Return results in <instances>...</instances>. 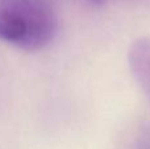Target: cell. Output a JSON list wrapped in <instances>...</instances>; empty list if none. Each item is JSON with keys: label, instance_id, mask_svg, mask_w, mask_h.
Returning a JSON list of instances; mask_svg holds the SVG:
<instances>
[{"label": "cell", "instance_id": "1", "mask_svg": "<svg viewBox=\"0 0 150 149\" xmlns=\"http://www.w3.org/2000/svg\"><path fill=\"white\" fill-rule=\"evenodd\" d=\"M58 28L50 0H0V40L24 50L53 41Z\"/></svg>", "mask_w": 150, "mask_h": 149}, {"label": "cell", "instance_id": "2", "mask_svg": "<svg viewBox=\"0 0 150 149\" xmlns=\"http://www.w3.org/2000/svg\"><path fill=\"white\" fill-rule=\"evenodd\" d=\"M128 60L133 77L150 102V37H141L133 42Z\"/></svg>", "mask_w": 150, "mask_h": 149}, {"label": "cell", "instance_id": "3", "mask_svg": "<svg viewBox=\"0 0 150 149\" xmlns=\"http://www.w3.org/2000/svg\"><path fill=\"white\" fill-rule=\"evenodd\" d=\"M127 149H150V123H141L137 127Z\"/></svg>", "mask_w": 150, "mask_h": 149}, {"label": "cell", "instance_id": "4", "mask_svg": "<svg viewBox=\"0 0 150 149\" xmlns=\"http://www.w3.org/2000/svg\"><path fill=\"white\" fill-rule=\"evenodd\" d=\"M91 1H93V3H101V1H104V0H91Z\"/></svg>", "mask_w": 150, "mask_h": 149}]
</instances>
